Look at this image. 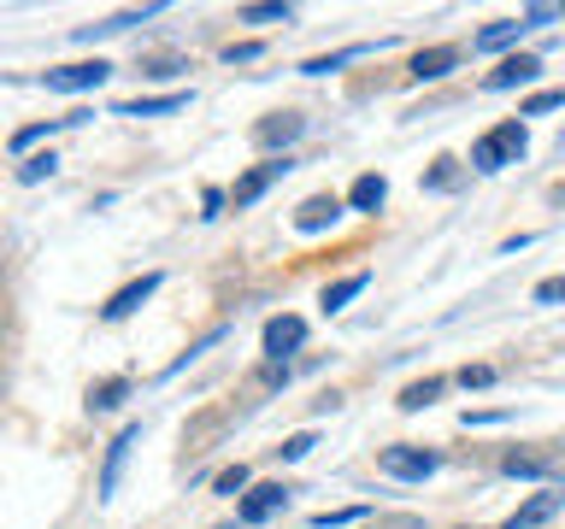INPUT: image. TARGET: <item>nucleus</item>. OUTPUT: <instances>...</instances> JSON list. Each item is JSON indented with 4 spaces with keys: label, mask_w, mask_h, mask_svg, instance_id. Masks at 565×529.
I'll return each instance as SVG.
<instances>
[{
    "label": "nucleus",
    "mask_w": 565,
    "mask_h": 529,
    "mask_svg": "<svg viewBox=\"0 0 565 529\" xmlns=\"http://www.w3.org/2000/svg\"><path fill=\"white\" fill-rule=\"evenodd\" d=\"M559 201H565V183H559Z\"/></svg>",
    "instance_id": "37"
},
{
    "label": "nucleus",
    "mask_w": 565,
    "mask_h": 529,
    "mask_svg": "<svg viewBox=\"0 0 565 529\" xmlns=\"http://www.w3.org/2000/svg\"><path fill=\"white\" fill-rule=\"evenodd\" d=\"M289 171H295L289 159H265V165H254V171H247L236 188H230V206H236V212H247L254 201H265V188H271V183H282Z\"/></svg>",
    "instance_id": "5"
},
{
    "label": "nucleus",
    "mask_w": 565,
    "mask_h": 529,
    "mask_svg": "<svg viewBox=\"0 0 565 529\" xmlns=\"http://www.w3.org/2000/svg\"><path fill=\"white\" fill-rule=\"evenodd\" d=\"M559 148H565V141H559Z\"/></svg>",
    "instance_id": "38"
},
{
    "label": "nucleus",
    "mask_w": 565,
    "mask_h": 529,
    "mask_svg": "<svg viewBox=\"0 0 565 529\" xmlns=\"http://www.w3.org/2000/svg\"><path fill=\"white\" fill-rule=\"evenodd\" d=\"M494 382V365H466L459 370V388H489Z\"/></svg>",
    "instance_id": "32"
},
{
    "label": "nucleus",
    "mask_w": 565,
    "mask_h": 529,
    "mask_svg": "<svg viewBox=\"0 0 565 529\" xmlns=\"http://www.w3.org/2000/svg\"><path fill=\"white\" fill-rule=\"evenodd\" d=\"M377 471L383 476H395V483H424V476H436L441 471V453H430V447H383L377 453Z\"/></svg>",
    "instance_id": "2"
},
{
    "label": "nucleus",
    "mask_w": 565,
    "mask_h": 529,
    "mask_svg": "<svg viewBox=\"0 0 565 529\" xmlns=\"http://www.w3.org/2000/svg\"><path fill=\"white\" fill-rule=\"evenodd\" d=\"M236 18L242 24H295V7L289 0H271V7H242Z\"/></svg>",
    "instance_id": "22"
},
{
    "label": "nucleus",
    "mask_w": 565,
    "mask_h": 529,
    "mask_svg": "<svg viewBox=\"0 0 565 529\" xmlns=\"http://www.w3.org/2000/svg\"><path fill=\"white\" fill-rule=\"evenodd\" d=\"M530 300H536V306H559V300H565V277L536 282V289H530Z\"/></svg>",
    "instance_id": "30"
},
{
    "label": "nucleus",
    "mask_w": 565,
    "mask_h": 529,
    "mask_svg": "<svg viewBox=\"0 0 565 529\" xmlns=\"http://www.w3.org/2000/svg\"><path fill=\"white\" fill-rule=\"evenodd\" d=\"M218 342H224V324H218V330H206L201 342H194V347L183 353V359H171V365H166V377H183V370H189L194 359H201V353H212V347H218Z\"/></svg>",
    "instance_id": "23"
},
{
    "label": "nucleus",
    "mask_w": 565,
    "mask_h": 529,
    "mask_svg": "<svg viewBox=\"0 0 565 529\" xmlns=\"http://www.w3.org/2000/svg\"><path fill=\"white\" fill-rule=\"evenodd\" d=\"M189 106V88H171V95H136V100H118L113 112L118 118H166V112H183Z\"/></svg>",
    "instance_id": "10"
},
{
    "label": "nucleus",
    "mask_w": 565,
    "mask_h": 529,
    "mask_svg": "<svg viewBox=\"0 0 565 529\" xmlns=\"http://www.w3.org/2000/svg\"><path fill=\"white\" fill-rule=\"evenodd\" d=\"M524 148H530V130H524V118H507V123H494V130H483V136L471 141V171L494 176V171L519 165V159H524Z\"/></svg>",
    "instance_id": "1"
},
{
    "label": "nucleus",
    "mask_w": 565,
    "mask_h": 529,
    "mask_svg": "<svg viewBox=\"0 0 565 529\" xmlns=\"http://www.w3.org/2000/svg\"><path fill=\"white\" fill-rule=\"evenodd\" d=\"M265 353H271V365H289V353L307 347V317H295V312H277L271 324H265Z\"/></svg>",
    "instance_id": "3"
},
{
    "label": "nucleus",
    "mask_w": 565,
    "mask_h": 529,
    "mask_svg": "<svg viewBox=\"0 0 565 529\" xmlns=\"http://www.w3.org/2000/svg\"><path fill=\"white\" fill-rule=\"evenodd\" d=\"M312 447H318V435H312V430H300V435H289V441L277 447V458H282V465H300V458H307Z\"/></svg>",
    "instance_id": "26"
},
{
    "label": "nucleus",
    "mask_w": 565,
    "mask_h": 529,
    "mask_svg": "<svg viewBox=\"0 0 565 529\" xmlns=\"http://www.w3.org/2000/svg\"><path fill=\"white\" fill-rule=\"evenodd\" d=\"M559 106H565V88H542V95H530L519 106V118H542V112H559Z\"/></svg>",
    "instance_id": "24"
},
{
    "label": "nucleus",
    "mask_w": 565,
    "mask_h": 529,
    "mask_svg": "<svg viewBox=\"0 0 565 529\" xmlns=\"http://www.w3.org/2000/svg\"><path fill=\"white\" fill-rule=\"evenodd\" d=\"M365 289H371V271H353V277H342V282H330V289H324V300H318V306H324V312H342L348 300H360Z\"/></svg>",
    "instance_id": "18"
},
{
    "label": "nucleus",
    "mask_w": 565,
    "mask_h": 529,
    "mask_svg": "<svg viewBox=\"0 0 565 529\" xmlns=\"http://www.w3.org/2000/svg\"><path fill=\"white\" fill-rule=\"evenodd\" d=\"M106 77H113V65L106 60H83V65H60V71H47V88L53 95H88V88H100Z\"/></svg>",
    "instance_id": "4"
},
{
    "label": "nucleus",
    "mask_w": 565,
    "mask_h": 529,
    "mask_svg": "<svg viewBox=\"0 0 565 529\" xmlns=\"http://www.w3.org/2000/svg\"><path fill=\"white\" fill-rule=\"evenodd\" d=\"M60 171V159L53 153H35V159H24V165H18V183H42V176H53Z\"/></svg>",
    "instance_id": "27"
},
{
    "label": "nucleus",
    "mask_w": 565,
    "mask_h": 529,
    "mask_svg": "<svg viewBox=\"0 0 565 529\" xmlns=\"http://www.w3.org/2000/svg\"><path fill=\"white\" fill-rule=\"evenodd\" d=\"M441 388H448V382H441V377L406 382V388H401V412H424V406H436V400H441Z\"/></svg>",
    "instance_id": "20"
},
{
    "label": "nucleus",
    "mask_w": 565,
    "mask_h": 529,
    "mask_svg": "<svg viewBox=\"0 0 565 529\" xmlns=\"http://www.w3.org/2000/svg\"><path fill=\"white\" fill-rule=\"evenodd\" d=\"M177 71H189V65H183V60H153L141 77H177Z\"/></svg>",
    "instance_id": "36"
},
{
    "label": "nucleus",
    "mask_w": 565,
    "mask_h": 529,
    "mask_svg": "<svg viewBox=\"0 0 565 529\" xmlns=\"http://www.w3.org/2000/svg\"><path fill=\"white\" fill-rule=\"evenodd\" d=\"M383 201H388V176H377V171L353 176V188H348V212H377Z\"/></svg>",
    "instance_id": "16"
},
{
    "label": "nucleus",
    "mask_w": 565,
    "mask_h": 529,
    "mask_svg": "<svg viewBox=\"0 0 565 529\" xmlns=\"http://www.w3.org/2000/svg\"><path fill=\"white\" fill-rule=\"evenodd\" d=\"M524 30H530L524 18H501V24H489V30H477V35H471V53H501V47L519 42Z\"/></svg>",
    "instance_id": "17"
},
{
    "label": "nucleus",
    "mask_w": 565,
    "mask_h": 529,
    "mask_svg": "<svg viewBox=\"0 0 565 529\" xmlns=\"http://www.w3.org/2000/svg\"><path fill=\"white\" fill-rule=\"evenodd\" d=\"M459 183V171H454V159H436V171L424 176V188H454Z\"/></svg>",
    "instance_id": "31"
},
{
    "label": "nucleus",
    "mask_w": 565,
    "mask_h": 529,
    "mask_svg": "<svg viewBox=\"0 0 565 529\" xmlns=\"http://www.w3.org/2000/svg\"><path fill=\"white\" fill-rule=\"evenodd\" d=\"M501 471H507V476H524V483L547 476V465H542V458H530V453H507V458H501Z\"/></svg>",
    "instance_id": "25"
},
{
    "label": "nucleus",
    "mask_w": 565,
    "mask_h": 529,
    "mask_svg": "<svg viewBox=\"0 0 565 529\" xmlns=\"http://www.w3.org/2000/svg\"><path fill=\"white\" fill-rule=\"evenodd\" d=\"M124 400H130V382L124 377H106V382L88 388V412H113V406H124Z\"/></svg>",
    "instance_id": "21"
},
{
    "label": "nucleus",
    "mask_w": 565,
    "mask_h": 529,
    "mask_svg": "<svg viewBox=\"0 0 565 529\" xmlns=\"http://www.w3.org/2000/svg\"><path fill=\"white\" fill-rule=\"evenodd\" d=\"M300 136H307V118H300V112H271L254 130L259 148H289V141H300Z\"/></svg>",
    "instance_id": "13"
},
{
    "label": "nucleus",
    "mask_w": 565,
    "mask_h": 529,
    "mask_svg": "<svg viewBox=\"0 0 565 529\" xmlns=\"http://www.w3.org/2000/svg\"><path fill=\"white\" fill-rule=\"evenodd\" d=\"M365 518V506H342V511H318L312 529H348V523H360Z\"/></svg>",
    "instance_id": "28"
},
{
    "label": "nucleus",
    "mask_w": 565,
    "mask_h": 529,
    "mask_svg": "<svg viewBox=\"0 0 565 529\" xmlns=\"http://www.w3.org/2000/svg\"><path fill=\"white\" fill-rule=\"evenodd\" d=\"M383 42H353V47H335V53H318V60H307L300 71H307V77H330V71H342V65H353V60H371V53H377Z\"/></svg>",
    "instance_id": "15"
},
{
    "label": "nucleus",
    "mask_w": 565,
    "mask_h": 529,
    "mask_svg": "<svg viewBox=\"0 0 565 529\" xmlns=\"http://www.w3.org/2000/svg\"><path fill=\"white\" fill-rule=\"evenodd\" d=\"M141 441V423H124V430L113 435V447H106V465H100V500H113L118 494V476H124V458H130V447Z\"/></svg>",
    "instance_id": "8"
},
{
    "label": "nucleus",
    "mask_w": 565,
    "mask_h": 529,
    "mask_svg": "<svg viewBox=\"0 0 565 529\" xmlns=\"http://www.w3.org/2000/svg\"><path fill=\"white\" fill-rule=\"evenodd\" d=\"M153 294H159V271L136 277V282H124V289H118V294H113V300H106V306H100V317H106V324H124V317H130V312H141V306H148Z\"/></svg>",
    "instance_id": "6"
},
{
    "label": "nucleus",
    "mask_w": 565,
    "mask_h": 529,
    "mask_svg": "<svg viewBox=\"0 0 565 529\" xmlns=\"http://www.w3.org/2000/svg\"><path fill=\"white\" fill-rule=\"evenodd\" d=\"M559 511H565V494L547 488V494H536V500H524L519 511H512L507 529H536V523H547V518H559Z\"/></svg>",
    "instance_id": "14"
},
{
    "label": "nucleus",
    "mask_w": 565,
    "mask_h": 529,
    "mask_svg": "<svg viewBox=\"0 0 565 529\" xmlns=\"http://www.w3.org/2000/svg\"><path fill=\"white\" fill-rule=\"evenodd\" d=\"M348 212V201H335V194H312V201H300L295 212V229H307V236H318V229H330L335 218Z\"/></svg>",
    "instance_id": "12"
},
{
    "label": "nucleus",
    "mask_w": 565,
    "mask_h": 529,
    "mask_svg": "<svg viewBox=\"0 0 565 529\" xmlns=\"http://www.w3.org/2000/svg\"><path fill=\"white\" fill-rule=\"evenodd\" d=\"M559 12H565V7H559Z\"/></svg>",
    "instance_id": "39"
},
{
    "label": "nucleus",
    "mask_w": 565,
    "mask_h": 529,
    "mask_svg": "<svg viewBox=\"0 0 565 529\" xmlns=\"http://www.w3.org/2000/svg\"><path fill=\"white\" fill-rule=\"evenodd\" d=\"M454 65H459V47H418L413 65H406V77L413 83H441Z\"/></svg>",
    "instance_id": "11"
},
{
    "label": "nucleus",
    "mask_w": 565,
    "mask_h": 529,
    "mask_svg": "<svg viewBox=\"0 0 565 529\" xmlns=\"http://www.w3.org/2000/svg\"><path fill=\"white\" fill-rule=\"evenodd\" d=\"M282 506H289V488H282V483H259V488L242 494L236 518H242V523H265V518H277Z\"/></svg>",
    "instance_id": "9"
},
{
    "label": "nucleus",
    "mask_w": 565,
    "mask_h": 529,
    "mask_svg": "<svg viewBox=\"0 0 565 529\" xmlns=\"http://www.w3.org/2000/svg\"><path fill=\"white\" fill-rule=\"evenodd\" d=\"M166 7H136V12H118V18H106V24L95 30H77V42H95V35H118V30H136V24H148V18H159Z\"/></svg>",
    "instance_id": "19"
},
{
    "label": "nucleus",
    "mask_w": 565,
    "mask_h": 529,
    "mask_svg": "<svg viewBox=\"0 0 565 529\" xmlns=\"http://www.w3.org/2000/svg\"><path fill=\"white\" fill-rule=\"evenodd\" d=\"M554 18H565V12H559V7H530V12H524V24L536 30V24H554Z\"/></svg>",
    "instance_id": "35"
},
{
    "label": "nucleus",
    "mask_w": 565,
    "mask_h": 529,
    "mask_svg": "<svg viewBox=\"0 0 565 529\" xmlns=\"http://www.w3.org/2000/svg\"><path fill=\"white\" fill-rule=\"evenodd\" d=\"M259 53H265L259 42H236V47H224V60L230 65H247V60H259Z\"/></svg>",
    "instance_id": "34"
},
{
    "label": "nucleus",
    "mask_w": 565,
    "mask_h": 529,
    "mask_svg": "<svg viewBox=\"0 0 565 529\" xmlns=\"http://www.w3.org/2000/svg\"><path fill=\"white\" fill-rule=\"evenodd\" d=\"M224 206H230V194H224V188H206V194H201V218H218Z\"/></svg>",
    "instance_id": "33"
},
{
    "label": "nucleus",
    "mask_w": 565,
    "mask_h": 529,
    "mask_svg": "<svg viewBox=\"0 0 565 529\" xmlns=\"http://www.w3.org/2000/svg\"><path fill=\"white\" fill-rule=\"evenodd\" d=\"M212 488H218V494H230V500H236V494L247 488V465H224L218 476H212Z\"/></svg>",
    "instance_id": "29"
},
{
    "label": "nucleus",
    "mask_w": 565,
    "mask_h": 529,
    "mask_svg": "<svg viewBox=\"0 0 565 529\" xmlns=\"http://www.w3.org/2000/svg\"><path fill=\"white\" fill-rule=\"evenodd\" d=\"M542 77V60L536 53H512V60H501L483 77V88H494V95H507V88H524V83H536Z\"/></svg>",
    "instance_id": "7"
}]
</instances>
